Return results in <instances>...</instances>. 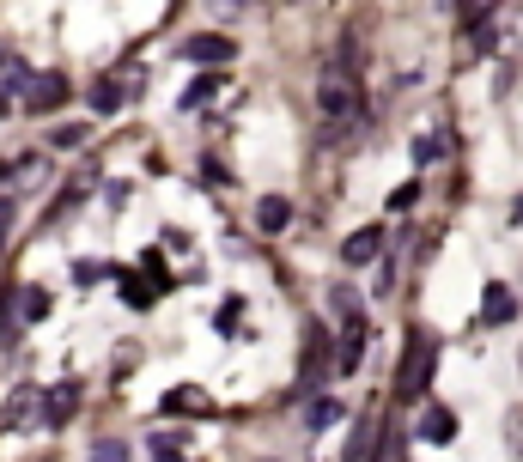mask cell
I'll return each instance as SVG.
<instances>
[{
    "label": "cell",
    "instance_id": "cell-1",
    "mask_svg": "<svg viewBox=\"0 0 523 462\" xmlns=\"http://www.w3.org/2000/svg\"><path fill=\"white\" fill-rule=\"evenodd\" d=\"M438 371V341L426 329H408V353H402V377H396V396L402 402H420L426 396V383Z\"/></svg>",
    "mask_w": 523,
    "mask_h": 462
},
{
    "label": "cell",
    "instance_id": "cell-2",
    "mask_svg": "<svg viewBox=\"0 0 523 462\" xmlns=\"http://www.w3.org/2000/svg\"><path fill=\"white\" fill-rule=\"evenodd\" d=\"M317 110L341 128V122H353V110H359V80L347 67H329L323 80H317Z\"/></svg>",
    "mask_w": 523,
    "mask_h": 462
},
{
    "label": "cell",
    "instance_id": "cell-3",
    "mask_svg": "<svg viewBox=\"0 0 523 462\" xmlns=\"http://www.w3.org/2000/svg\"><path fill=\"white\" fill-rule=\"evenodd\" d=\"M0 426H7V432L43 426V390H37V383H19V390L7 396V408H0Z\"/></svg>",
    "mask_w": 523,
    "mask_h": 462
},
{
    "label": "cell",
    "instance_id": "cell-4",
    "mask_svg": "<svg viewBox=\"0 0 523 462\" xmlns=\"http://www.w3.org/2000/svg\"><path fill=\"white\" fill-rule=\"evenodd\" d=\"M232 55H238V37H219V31L183 37V61H189V67H226Z\"/></svg>",
    "mask_w": 523,
    "mask_h": 462
},
{
    "label": "cell",
    "instance_id": "cell-5",
    "mask_svg": "<svg viewBox=\"0 0 523 462\" xmlns=\"http://www.w3.org/2000/svg\"><path fill=\"white\" fill-rule=\"evenodd\" d=\"M31 116H49V110H61L67 104V80L61 73H31V86H25V98H19Z\"/></svg>",
    "mask_w": 523,
    "mask_h": 462
},
{
    "label": "cell",
    "instance_id": "cell-6",
    "mask_svg": "<svg viewBox=\"0 0 523 462\" xmlns=\"http://www.w3.org/2000/svg\"><path fill=\"white\" fill-rule=\"evenodd\" d=\"M414 438L420 444H457V414L444 408V402H426L420 420H414Z\"/></svg>",
    "mask_w": 523,
    "mask_h": 462
},
{
    "label": "cell",
    "instance_id": "cell-7",
    "mask_svg": "<svg viewBox=\"0 0 523 462\" xmlns=\"http://www.w3.org/2000/svg\"><path fill=\"white\" fill-rule=\"evenodd\" d=\"M378 256H384V225H359L353 238L341 244V262L347 268H365V262H378Z\"/></svg>",
    "mask_w": 523,
    "mask_h": 462
},
{
    "label": "cell",
    "instance_id": "cell-8",
    "mask_svg": "<svg viewBox=\"0 0 523 462\" xmlns=\"http://www.w3.org/2000/svg\"><path fill=\"white\" fill-rule=\"evenodd\" d=\"M511 317H517L511 286H505V280H487V292H481V323H487V329H505Z\"/></svg>",
    "mask_w": 523,
    "mask_h": 462
},
{
    "label": "cell",
    "instance_id": "cell-9",
    "mask_svg": "<svg viewBox=\"0 0 523 462\" xmlns=\"http://www.w3.org/2000/svg\"><path fill=\"white\" fill-rule=\"evenodd\" d=\"M329 335L323 329H311V341H305V377H298V390H317V383L329 377Z\"/></svg>",
    "mask_w": 523,
    "mask_h": 462
},
{
    "label": "cell",
    "instance_id": "cell-10",
    "mask_svg": "<svg viewBox=\"0 0 523 462\" xmlns=\"http://www.w3.org/2000/svg\"><path fill=\"white\" fill-rule=\"evenodd\" d=\"M359 359H365V317L341 323V347H335V371L347 377V371H359Z\"/></svg>",
    "mask_w": 523,
    "mask_h": 462
},
{
    "label": "cell",
    "instance_id": "cell-11",
    "mask_svg": "<svg viewBox=\"0 0 523 462\" xmlns=\"http://www.w3.org/2000/svg\"><path fill=\"white\" fill-rule=\"evenodd\" d=\"M73 408H80V390H73V383H55V390H43V426H67Z\"/></svg>",
    "mask_w": 523,
    "mask_h": 462
},
{
    "label": "cell",
    "instance_id": "cell-12",
    "mask_svg": "<svg viewBox=\"0 0 523 462\" xmlns=\"http://www.w3.org/2000/svg\"><path fill=\"white\" fill-rule=\"evenodd\" d=\"M219 86H226V80H219V67H207L201 80H189V92L177 98V110H183V116H189V110H207V104L219 98Z\"/></svg>",
    "mask_w": 523,
    "mask_h": 462
},
{
    "label": "cell",
    "instance_id": "cell-13",
    "mask_svg": "<svg viewBox=\"0 0 523 462\" xmlns=\"http://www.w3.org/2000/svg\"><path fill=\"white\" fill-rule=\"evenodd\" d=\"M292 225V201L286 195H262L256 201V231H268V238H274V231H286Z\"/></svg>",
    "mask_w": 523,
    "mask_h": 462
},
{
    "label": "cell",
    "instance_id": "cell-14",
    "mask_svg": "<svg viewBox=\"0 0 523 462\" xmlns=\"http://www.w3.org/2000/svg\"><path fill=\"white\" fill-rule=\"evenodd\" d=\"M438 159H451V128H426V134H414V165H438Z\"/></svg>",
    "mask_w": 523,
    "mask_h": 462
},
{
    "label": "cell",
    "instance_id": "cell-15",
    "mask_svg": "<svg viewBox=\"0 0 523 462\" xmlns=\"http://www.w3.org/2000/svg\"><path fill=\"white\" fill-rule=\"evenodd\" d=\"M341 414H347V408H341L335 396H317V402L305 408V432H329V426H341Z\"/></svg>",
    "mask_w": 523,
    "mask_h": 462
},
{
    "label": "cell",
    "instance_id": "cell-16",
    "mask_svg": "<svg viewBox=\"0 0 523 462\" xmlns=\"http://www.w3.org/2000/svg\"><path fill=\"white\" fill-rule=\"evenodd\" d=\"M213 402H207V390H195V383H183V390H171L165 396V414H207Z\"/></svg>",
    "mask_w": 523,
    "mask_h": 462
},
{
    "label": "cell",
    "instance_id": "cell-17",
    "mask_svg": "<svg viewBox=\"0 0 523 462\" xmlns=\"http://www.w3.org/2000/svg\"><path fill=\"white\" fill-rule=\"evenodd\" d=\"M329 311H335V323H353V317H365V311H359V292H353L347 280H335V286H329Z\"/></svg>",
    "mask_w": 523,
    "mask_h": 462
},
{
    "label": "cell",
    "instance_id": "cell-18",
    "mask_svg": "<svg viewBox=\"0 0 523 462\" xmlns=\"http://www.w3.org/2000/svg\"><path fill=\"white\" fill-rule=\"evenodd\" d=\"M122 104H128L122 80H98V86H92V110H98V116H110V110H122Z\"/></svg>",
    "mask_w": 523,
    "mask_h": 462
},
{
    "label": "cell",
    "instance_id": "cell-19",
    "mask_svg": "<svg viewBox=\"0 0 523 462\" xmlns=\"http://www.w3.org/2000/svg\"><path fill=\"white\" fill-rule=\"evenodd\" d=\"M493 49H499L493 19H469V55H493Z\"/></svg>",
    "mask_w": 523,
    "mask_h": 462
},
{
    "label": "cell",
    "instance_id": "cell-20",
    "mask_svg": "<svg viewBox=\"0 0 523 462\" xmlns=\"http://www.w3.org/2000/svg\"><path fill=\"white\" fill-rule=\"evenodd\" d=\"M86 462H134V450H128L122 438H92V450H86Z\"/></svg>",
    "mask_w": 523,
    "mask_h": 462
},
{
    "label": "cell",
    "instance_id": "cell-21",
    "mask_svg": "<svg viewBox=\"0 0 523 462\" xmlns=\"http://www.w3.org/2000/svg\"><path fill=\"white\" fill-rule=\"evenodd\" d=\"M153 462H183V432H153Z\"/></svg>",
    "mask_w": 523,
    "mask_h": 462
},
{
    "label": "cell",
    "instance_id": "cell-22",
    "mask_svg": "<svg viewBox=\"0 0 523 462\" xmlns=\"http://www.w3.org/2000/svg\"><path fill=\"white\" fill-rule=\"evenodd\" d=\"M213 323H219V335H238V323H244V298H226Z\"/></svg>",
    "mask_w": 523,
    "mask_h": 462
},
{
    "label": "cell",
    "instance_id": "cell-23",
    "mask_svg": "<svg viewBox=\"0 0 523 462\" xmlns=\"http://www.w3.org/2000/svg\"><path fill=\"white\" fill-rule=\"evenodd\" d=\"M19 311H25V323H43V317H49V292H37V286H31V292L19 298Z\"/></svg>",
    "mask_w": 523,
    "mask_h": 462
},
{
    "label": "cell",
    "instance_id": "cell-24",
    "mask_svg": "<svg viewBox=\"0 0 523 462\" xmlns=\"http://www.w3.org/2000/svg\"><path fill=\"white\" fill-rule=\"evenodd\" d=\"M86 134H92V128H80V122H67V128H55L49 140H55L61 152H73V146H86Z\"/></svg>",
    "mask_w": 523,
    "mask_h": 462
},
{
    "label": "cell",
    "instance_id": "cell-25",
    "mask_svg": "<svg viewBox=\"0 0 523 462\" xmlns=\"http://www.w3.org/2000/svg\"><path fill=\"white\" fill-rule=\"evenodd\" d=\"M365 450H371V426H353V438H347V456H341V462H359Z\"/></svg>",
    "mask_w": 523,
    "mask_h": 462
},
{
    "label": "cell",
    "instance_id": "cell-26",
    "mask_svg": "<svg viewBox=\"0 0 523 462\" xmlns=\"http://www.w3.org/2000/svg\"><path fill=\"white\" fill-rule=\"evenodd\" d=\"M122 298L134 304V311H146V304H153V286H140V280H122Z\"/></svg>",
    "mask_w": 523,
    "mask_h": 462
},
{
    "label": "cell",
    "instance_id": "cell-27",
    "mask_svg": "<svg viewBox=\"0 0 523 462\" xmlns=\"http://www.w3.org/2000/svg\"><path fill=\"white\" fill-rule=\"evenodd\" d=\"M371 462H402V432H384V444H378Z\"/></svg>",
    "mask_w": 523,
    "mask_h": 462
},
{
    "label": "cell",
    "instance_id": "cell-28",
    "mask_svg": "<svg viewBox=\"0 0 523 462\" xmlns=\"http://www.w3.org/2000/svg\"><path fill=\"white\" fill-rule=\"evenodd\" d=\"M457 7H463V19H493L499 0H457Z\"/></svg>",
    "mask_w": 523,
    "mask_h": 462
},
{
    "label": "cell",
    "instance_id": "cell-29",
    "mask_svg": "<svg viewBox=\"0 0 523 462\" xmlns=\"http://www.w3.org/2000/svg\"><path fill=\"white\" fill-rule=\"evenodd\" d=\"M73 280H80V286H98V280H104V262H73Z\"/></svg>",
    "mask_w": 523,
    "mask_h": 462
},
{
    "label": "cell",
    "instance_id": "cell-30",
    "mask_svg": "<svg viewBox=\"0 0 523 462\" xmlns=\"http://www.w3.org/2000/svg\"><path fill=\"white\" fill-rule=\"evenodd\" d=\"M371 286H378V292L396 286V262H390V256H378V280H371Z\"/></svg>",
    "mask_w": 523,
    "mask_h": 462
},
{
    "label": "cell",
    "instance_id": "cell-31",
    "mask_svg": "<svg viewBox=\"0 0 523 462\" xmlns=\"http://www.w3.org/2000/svg\"><path fill=\"white\" fill-rule=\"evenodd\" d=\"M13 298H19L13 286H7V292H0V335H7V323H13Z\"/></svg>",
    "mask_w": 523,
    "mask_h": 462
},
{
    "label": "cell",
    "instance_id": "cell-32",
    "mask_svg": "<svg viewBox=\"0 0 523 462\" xmlns=\"http://www.w3.org/2000/svg\"><path fill=\"white\" fill-rule=\"evenodd\" d=\"M201 177H207V183L219 189V183H226V165H219V159H201Z\"/></svg>",
    "mask_w": 523,
    "mask_h": 462
},
{
    "label": "cell",
    "instance_id": "cell-33",
    "mask_svg": "<svg viewBox=\"0 0 523 462\" xmlns=\"http://www.w3.org/2000/svg\"><path fill=\"white\" fill-rule=\"evenodd\" d=\"M414 201H420V183H402V189H396V201H390V207H414Z\"/></svg>",
    "mask_w": 523,
    "mask_h": 462
},
{
    "label": "cell",
    "instance_id": "cell-34",
    "mask_svg": "<svg viewBox=\"0 0 523 462\" xmlns=\"http://www.w3.org/2000/svg\"><path fill=\"white\" fill-rule=\"evenodd\" d=\"M7 225H13V201L0 195V238H7Z\"/></svg>",
    "mask_w": 523,
    "mask_h": 462
},
{
    "label": "cell",
    "instance_id": "cell-35",
    "mask_svg": "<svg viewBox=\"0 0 523 462\" xmlns=\"http://www.w3.org/2000/svg\"><path fill=\"white\" fill-rule=\"evenodd\" d=\"M511 219H517V225H523V201H517V207H511Z\"/></svg>",
    "mask_w": 523,
    "mask_h": 462
},
{
    "label": "cell",
    "instance_id": "cell-36",
    "mask_svg": "<svg viewBox=\"0 0 523 462\" xmlns=\"http://www.w3.org/2000/svg\"><path fill=\"white\" fill-rule=\"evenodd\" d=\"M7 171H13V165H0V177H7Z\"/></svg>",
    "mask_w": 523,
    "mask_h": 462
},
{
    "label": "cell",
    "instance_id": "cell-37",
    "mask_svg": "<svg viewBox=\"0 0 523 462\" xmlns=\"http://www.w3.org/2000/svg\"><path fill=\"white\" fill-rule=\"evenodd\" d=\"M0 61H7V49H0Z\"/></svg>",
    "mask_w": 523,
    "mask_h": 462
}]
</instances>
